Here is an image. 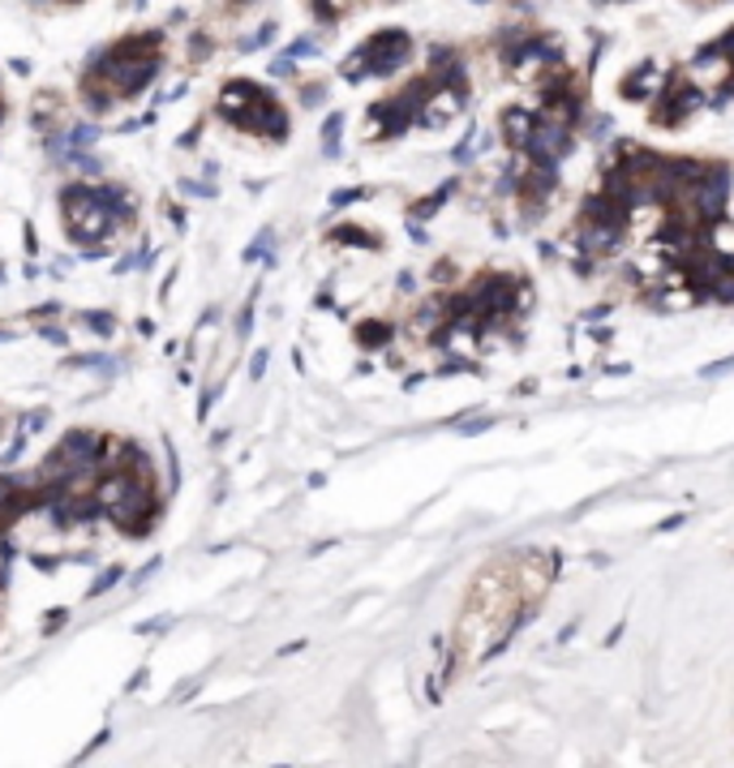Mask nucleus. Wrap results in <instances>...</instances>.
Returning a JSON list of instances; mask_svg holds the SVG:
<instances>
[{"label": "nucleus", "mask_w": 734, "mask_h": 768, "mask_svg": "<svg viewBox=\"0 0 734 768\" xmlns=\"http://www.w3.org/2000/svg\"><path fill=\"white\" fill-rule=\"evenodd\" d=\"M159 61H163V39L159 35H125L108 52H99V61L82 77V90L90 95L95 108H108L112 99L138 95L159 73Z\"/></svg>", "instance_id": "obj_1"}, {"label": "nucleus", "mask_w": 734, "mask_h": 768, "mask_svg": "<svg viewBox=\"0 0 734 768\" xmlns=\"http://www.w3.org/2000/svg\"><path fill=\"white\" fill-rule=\"evenodd\" d=\"M216 112L228 125H236L245 134H258V138H284L289 134V117H284L280 99L267 95L258 82H228Z\"/></svg>", "instance_id": "obj_2"}, {"label": "nucleus", "mask_w": 734, "mask_h": 768, "mask_svg": "<svg viewBox=\"0 0 734 768\" xmlns=\"http://www.w3.org/2000/svg\"><path fill=\"white\" fill-rule=\"evenodd\" d=\"M130 210L134 207H130V198L121 190H90V185L65 190V228L82 245L117 232V223L130 219Z\"/></svg>", "instance_id": "obj_3"}, {"label": "nucleus", "mask_w": 734, "mask_h": 768, "mask_svg": "<svg viewBox=\"0 0 734 768\" xmlns=\"http://www.w3.org/2000/svg\"><path fill=\"white\" fill-rule=\"evenodd\" d=\"M408 61H413V39L404 31H378V35H369L366 44L348 57L344 77H353V82H362V77H387V73L404 70Z\"/></svg>", "instance_id": "obj_4"}, {"label": "nucleus", "mask_w": 734, "mask_h": 768, "mask_svg": "<svg viewBox=\"0 0 734 768\" xmlns=\"http://www.w3.org/2000/svg\"><path fill=\"white\" fill-rule=\"evenodd\" d=\"M567 150H572V125L550 121V117H537L533 134H528V142H524V159H528V163H546V168H554Z\"/></svg>", "instance_id": "obj_5"}, {"label": "nucleus", "mask_w": 734, "mask_h": 768, "mask_svg": "<svg viewBox=\"0 0 734 768\" xmlns=\"http://www.w3.org/2000/svg\"><path fill=\"white\" fill-rule=\"evenodd\" d=\"M665 82H670V73L661 70L658 61H640L636 70L623 77V99H658L665 90Z\"/></svg>", "instance_id": "obj_6"}, {"label": "nucleus", "mask_w": 734, "mask_h": 768, "mask_svg": "<svg viewBox=\"0 0 734 768\" xmlns=\"http://www.w3.org/2000/svg\"><path fill=\"white\" fill-rule=\"evenodd\" d=\"M533 125H537V112H533V108H507V112L499 117V130H503L507 146H515V150H524V142H528V134H533Z\"/></svg>", "instance_id": "obj_7"}, {"label": "nucleus", "mask_w": 734, "mask_h": 768, "mask_svg": "<svg viewBox=\"0 0 734 768\" xmlns=\"http://www.w3.org/2000/svg\"><path fill=\"white\" fill-rule=\"evenodd\" d=\"M705 249H713L718 258L734 263V223H726V219L705 223Z\"/></svg>", "instance_id": "obj_8"}, {"label": "nucleus", "mask_w": 734, "mask_h": 768, "mask_svg": "<svg viewBox=\"0 0 734 768\" xmlns=\"http://www.w3.org/2000/svg\"><path fill=\"white\" fill-rule=\"evenodd\" d=\"M357 336H362V344H387V327L382 322H366Z\"/></svg>", "instance_id": "obj_9"}, {"label": "nucleus", "mask_w": 734, "mask_h": 768, "mask_svg": "<svg viewBox=\"0 0 734 768\" xmlns=\"http://www.w3.org/2000/svg\"><path fill=\"white\" fill-rule=\"evenodd\" d=\"M731 365H734V356H726V361H713V365H705L700 374H705V378H718V374H726Z\"/></svg>", "instance_id": "obj_10"}, {"label": "nucleus", "mask_w": 734, "mask_h": 768, "mask_svg": "<svg viewBox=\"0 0 734 768\" xmlns=\"http://www.w3.org/2000/svg\"><path fill=\"white\" fill-rule=\"evenodd\" d=\"M610 130H614L610 117H597V121H592V138H610Z\"/></svg>", "instance_id": "obj_11"}, {"label": "nucleus", "mask_w": 734, "mask_h": 768, "mask_svg": "<svg viewBox=\"0 0 734 768\" xmlns=\"http://www.w3.org/2000/svg\"><path fill=\"white\" fill-rule=\"evenodd\" d=\"M0 117H4V103H0Z\"/></svg>", "instance_id": "obj_12"}, {"label": "nucleus", "mask_w": 734, "mask_h": 768, "mask_svg": "<svg viewBox=\"0 0 734 768\" xmlns=\"http://www.w3.org/2000/svg\"><path fill=\"white\" fill-rule=\"evenodd\" d=\"M597 4H605V0H597Z\"/></svg>", "instance_id": "obj_13"}]
</instances>
